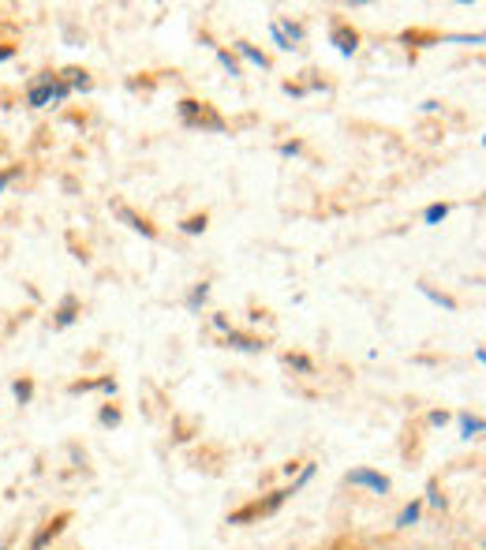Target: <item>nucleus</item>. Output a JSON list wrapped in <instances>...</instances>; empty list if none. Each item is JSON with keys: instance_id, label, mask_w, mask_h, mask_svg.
I'll use <instances>...</instances> for the list:
<instances>
[{"instance_id": "nucleus-1", "label": "nucleus", "mask_w": 486, "mask_h": 550, "mask_svg": "<svg viewBox=\"0 0 486 550\" xmlns=\"http://www.w3.org/2000/svg\"><path fill=\"white\" fill-rule=\"evenodd\" d=\"M71 94V86L52 71H41L34 83L27 86V105L30 109H45V105H60L64 98Z\"/></svg>"}, {"instance_id": "nucleus-2", "label": "nucleus", "mask_w": 486, "mask_h": 550, "mask_svg": "<svg viewBox=\"0 0 486 550\" xmlns=\"http://www.w3.org/2000/svg\"><path fill=\"white\" fill-rule=\"evenodd\" d=\"M180 120L187 124V127H206V132H217V135L224 132V120H221V116H217V113H210L206 105L191 101V98H187V101H180Z\"/></svg>"}, {"instance_id": "nucleus-3", "label": "nucleus", "mask_w": 486, "mask_h": 550, "mask_svg": "<svg viewBox=\"0 0 486 550\" xmlns=\"http://www.w3.org/2000/svg\"><path fill=\"white\" fill-rule=\"evenodd\" d=\"M348 483H352V487H371V491H378V494H385V491H389V479H385V476H378V472H366V468L348 472Z\"/></svg>"}, {"instance_id": "nucleus-4", "label": "nucleus", "mask_w": 486, "mask_h": 550, "mask_svg": "<svg viewBox=\"0 0 486 550\" xmlns=\"http://www.w3.org/2000/svg\"><path fill=\"white\" fill-rule=\"evenodd\" d=\"M329 41L337 45V52H341V57H352V52L359 49V34H355V30H348V27H333Z\"/></svg>"}, {"instance_id": "nucleus-5", "label": "nucleus", "mask_w": 486, "mask_h": 550, "mask_svg": "<svg viewBox=\"0 0 486 550\" xmlns=\"http://www.w3.org/2000/svg\"><path fill=\"white\" fill-rule=\"evenodd\" d=\"M113 213H116V218H120V221L127 225V229L143 232L146 240H154V236H157V232H154V225H150V221H143V218H138V213H131V210H127V206H113Z\"/></svg>"}, {"instance_id": "nucleus-6", "label": "nucleus", "mask_w": 486, "mask_h": 550, "mask_svg": "<svg viewBox=\"0 0 486 550\" xmlns=\"http://www.w3.org/2000/svg\"><path fill=\"white\" fill-rule=\"evenodd\" d=\"M229 348H236V352H262L266 344H262V341H255V337H247V333L229 330Z\"/></svg>"}, {"instance_id": "nucleus-7", "label": "nucleus", "mask_w": 486, "mask_h": 550, "mask_svg": "<svg viewBox=\"0 0 486 550\" xmlns=\"http://www.w3.org/2000/svg\"><path fill=\"white\" fill-rule=\"evenodd\" d=\"M277 30L285 34V41H288L292 49H299V41H303V27H299V23H292V19H280Z\"/></svg>"}, {"instance_id": "nucleus-8", "label": "nucleus", "mask_w": 486, "mask_h": 550, "mask_svg": "<svg viewBox=\"0 0 486 550\" xmlns=\"http://www.w3.org/2000/svg\"><path fill=\"white\" fill-rule=\"evenodd\" d=\"M206 296H210V285H206V281L191 288V296H187V311H191V315H199V311H202V304H206Z\"/></svg>"}, {"instance_id": "nucleus-9", "label": "nucleus", "mask_w": 486, "mask_h": 550, "mask_svg": "<svg viewBox=\"0 0 486 550\" xmlns=\"http://www.w3.org/2000/svg\"><path fill=\"white\" fill-rule=\"evenodd\" d=\"M419 292H423L430 304H438V307H445V311H457V299H449V296H441V292H434L430 285H419Z\"/></svg>"}, {"instance_id": "nucleus-10", "label": "nucleus", "mask_w": 486, "mask_h": 550, "mask_svg": "<svg viewBox=\"0 0 486 550\" xmlns=\"http://www.w3.org/2000/svg\"><path fill=\"white\" fill-rule=\"evenodd\" d=\"M60 79L68 83V86H75V90H90V79H86V71H79V68H68Z\"/></svg>"}, {"instance_id": "nucleus-11", "label": "nucleus", "mask_w": 486, "mask_h": 550, "mask_svg": "<svg viewBox=\"0 0 486 550\" xmlns=\"http://www.w3.org/2000/svg\"><path fill=\"white\" fill-rule=\"evenodd\" d=\"M71 322H75V299L68 296V299H64V307H60V315H57V322H52V326H57V330H68Z\"/></svg>"}, {"instance_id": "nucleus-12", "label": "nucleus", "mask_w": 486, "mask_h": 550, "mask_svg": "<svg viewBox=\"0 0 486 550\" xmlns=\"http://www.w3.org/2000/svg\"><path fill=\"white\" fill-rule=\"evenodd\" d=\"M460 430H464V438H471V435H483V419H479V416H468V412H460Z\"/></svg>"}, {"instance_id": "nucleus-13", "label": "nucleus", "mask_w": 486, "mask_h": 550, "mask_svg": "<svg viewBox=\"0 0 486 550\" xmlns=\"http://www.w3.org/2000/svg\"><path fill=\"white\" fill-rule=\"evenodd\" d=\"M236 49H240V52H243V57H247V60H251V64H255V68H269V60H266V52H258L255 45H247V41H240V45H236Z\"/></svg>"}, {"instance_id": "nucleus-14", "label": "nucleus", "mask_w": 486, "mask_h": 550, "mask_svg": "<svg viewBox=\"0 0 486 550\" xmlns=\"http://www.w3.org/2000/svg\"><path fill=\"white\" fill-rule=\"evenodd\" d=\"M206 225H210V221H206V213H194V218H187V221L180 225V229L187 232V236H199V232H206Z\"/></svg>"}, {"instance_id": "nucleus-15", "label": "nucleus", "mask_w": 486, "mask_h": 550, "mask_svg": "<svg viewBox=\"0 0 486 550\" xmlns=\"http://www.w3.org/2000/svg\"><path fill=\"white\" fill-rule=\"evenodd\" d=\"M445 218H449V206H445V202H434V206H427V213H423L427 225H438V221H445Z\"/></svg>"}, {"instance_id": "nucleus-16", "label": "nucleus", "mask_w": 486, "mask_h": 550, "mask_svg": "<svg viewBox=\"0 0 486 550\" xmlns=\"http://www.w3.org/2000/svg\"><path fill=\"white\" fill-rule=\"evenodd\" d=\"M415 521H419V502H412V505H404V513L396 516V524H401V528H412Z\"/></svg>"}, {"instance_id": "nucleus-17", "label": "nucleus", "mask_w": 486, "mask_h": 550, "mask_svg": "<svg viewBox=\"0 0 486 550\" xmlns=\"http://www.w3.org/2000/svg\"><path fill=\"white\" fill-rule=\"evenodd\" d=\"M217 60H221V68L229 71V75H240V60H236L232 52H224V49H221V52H217Z\"/></svg>"}, {"instance_id": "nucleus-18", "label": "nucleus", "mask_w": 486, "mask_h": 550, "mask_svg": "<svg viewBox=\"0 0 486 550\" xmlns=\"http://www.w3.org/2000/svg\"><path fill=\"white\" fill-rule=\"evenodd\" d=\"M12 393H15V397H19V401H23V404H27V401H30V397H34V386H30L27 379H19V382L12 386Z\"/></svg>"}, {"instance_id": "nucleus-19", "label": "nucleus", "mask_w": 486, "mask_h": 550, "mask_svg": "<svg viewBox=\"0 0 486 550\" xmlns=\"http://www.w3.org/2000/svg\"><path fill=\"white\" fill-rule=\"evenodd\" d=\"M269 34H273V45H277L280 52H292V45L285 41V34H280V30H277V23H269Z\"/></svg>"}, {"instance_id": "nucleus-20", "label": "nucleus", "mask_w": 486, "mask_h": 550, "mask_svg": "<svg viewBox=\"0 0 486 550\" xmlns=\"http://www.w3.org/2000/svg\"><path fill=\"white\" fill-rule=\"evenodd\" d=\"M101 423L105 427H116V423H120V412H116V408H101Z\"/></svg>"}, {"instance_id": "nucleus-21", "label": "nucleus", "mask_w": 486, "mask_h": 550, "mask_svg": "<svg viewBox=\"0 0 486 550\" xmlns=\"http://www.w3.org/2000/svg\"><path fill=\"white\" fill-rule=\"evenodd\" d=\"M285 363L296 367V371H310V360H303V355H285Z\"/></svg>"}, {"instance_id": "nucleus-22", "label": "nucleus", "mask_w": 486, "mask_h": 550, "mask_svg": "<svg viewBox=\"0 0 486 550\" xmlns=\"http://www.w3.org/2000/svg\"><path fill=\"white\" fill-rule=\"evenodd\" d=\"M12 180H15V169H8V172H0V191H4V188H8V183H12Z\"/></svg>"}, {"instance_id": "nucleus-23", "label": "nucleus", "mask_w": 486, "mask_h": 550, "mask_svg": "<svg viewBox=\"0 0 486 550\" xmlns=\"http://www.w3.org/2000/svg\"><path fill=\"white\" fill-rule=\"evenodd\" d=\"M280 154H285V157H292V154H299V143H285V146H280Z\"/></svg>"}, {"instance_id": "nucleus-24", "label": "nucleus", "mask_w": 486, "mask_h": 550, "mask_svg": "<svg viewBox=\"0 0 486 550\" xmlns=\"http://www.w3.org/2000/svg\"><path fill=\"white\" fill-rule=\"evenodd\" d=\"M12 57H15V49H12V45H0V64L12 60Z\"/></svg>"}]
</instances>
